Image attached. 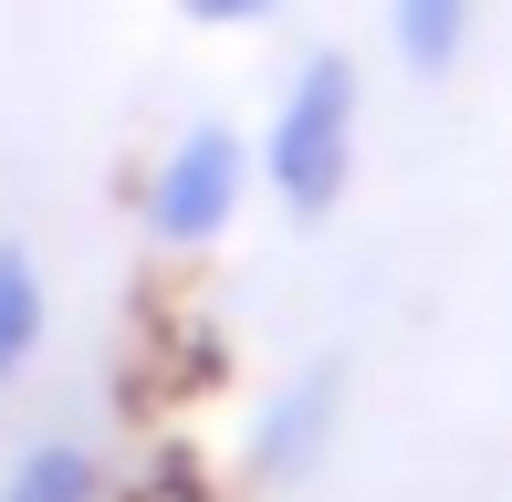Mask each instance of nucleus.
<instances>
[{"label": "nucleus", "instance_id": "1", "mask_svg": "<svg viewBox=\"0 0 512 502\" xmlns=\"http://www.w3.org/2000/svg\"><path fill=\"white\" fill-rule=\"evenodd\" d=\"M356 157H366V74H356V53L314 42V53L283 74V95H272V126H262V147H251V168H262V189L283 199L293 231H314V220L345 210Z\"/></svg>", "mask_w": 512, "mask_h": 502}, {"label": "nucleus", "instance_id": "2", "mask_svg": "<svg viewBox=\"0 0 512 502\" xmlns=\"http://www.w3.org/2000/svg\"><path fill=\"white\" fill-rule=\"evenodd\" d=\"M251 189H262V168H251V136L230 126V116H189L168 147L147 157V178H136V220H147L157 251L199 262V251L230 241V220L251 210Z\"/></svg>", "mask_w": 512, "mask_h": 502}, {"label": "nucleus", "instance_id": "3", "mask_svg": "<svg viewBox=\"0 0 512 502\" xmlns=\"http://www.w3.org/2000/svg\"><path fill=\"white\" fill-rule=\"evenodd\" d=\"M345 398H356V367H345L335 346L304 356V367L262 398V419H251V482H262V492L314 482L324 450H335V429H345Z\"/></svg>", "mask_w": 512, "mask_h": 502}, {"label": "nucleus", "instance_id": "4", "mask_svg": "<svg viewBox=\"0 0 512 502\" xmlns=\"http://www.w3.org/2000/svg\"><path fill=\"white\" fill-rule=\"evenodd\" d=\"M0 502H115V471H105L95 440L42 429V440H21L11 461H0Z\"/></svg>", "mask_w": 512, "mask_h": 502}, {"label": "nucleus", "instance_id": "5", "mask_svg": "<svg viewBox=\"0 0 512 502\" xmlns=\"http://www.w3.org/2000/svg\"><path fill=\"white\" fill-rule=\"evenodd\" d=\"M471 21H481V0H387V42H398V63L418 84H450L460 74Z\"/></svg>", "mask_w": 512, "mask_h": 502}, {"label": "nucleus", "instance_id": "6", "mask_svg": "<svg viewBox=\"0 0 512 502\" xmlns=\"http://www.w3.org/2000/svg\"><path fill=\"white\" fill-rule=\"evenodd\" d=\"M42 335H53V293H42V262L32 241H0V387L32 377Z\"/></svg>", "mask_w": 512, "mask_h": 502}, {"label": "nucleus", "instance_id": "7", "mask_svg": "<svg viewBox=\"0 0 512 502\" xmlns=\"http://www.w3.org/2000/svg\"><path fill=\"white\" fill-rule=\"evenodd\" d=\"M178 11H189L199 32H251V21H272L283 0H178Z\"/></svg>", "mask_w": 512, "mask_h": 502}]
</instances>
